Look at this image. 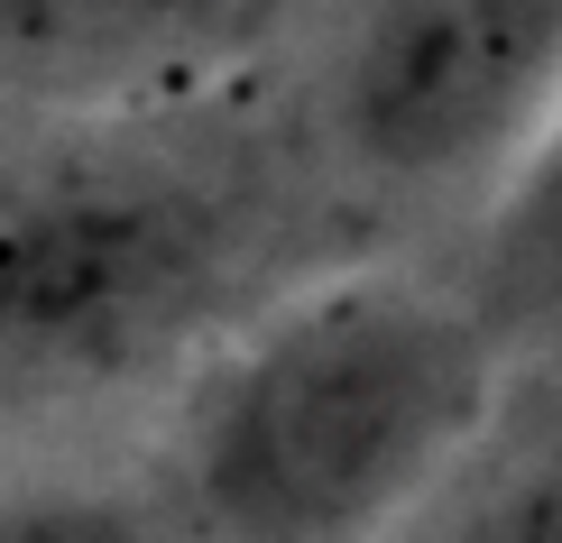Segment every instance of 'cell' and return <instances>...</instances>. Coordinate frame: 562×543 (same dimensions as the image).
Returning <instances> with one entry per match:
<instances>
[{"label":"cell","mask_w":562,"mask_h":543,"mask_svg":"<svg viewBox=\"0 0 562 543\" xmlns=\"http://www.w3.org/2000/svg\"><path fill=\"white\" fill-rule=\"evenodd\" d=\"M507 332L471 286L350 268L240 323L176 433L184 543H396L498 406Z\"/></svg>","instance_id":"1"},{"label":"cell","mask_w":562,"mask_h":543,"mask_svg":"<svg viewBox=\"0 0 562 543\" xmlns=\"http://www.w3.org/2000/svg\"><path fill=\"white\" fill-rule=\"evenodd\" d=\"M194 121L0 111V415L130 387L249 295L268 194Z\"/></svg>","instance_id":"2"},{"label":"cell","mask_w":562,"mask_h":543,"mask_svg":"<svg viewBox=\"0 0 562 543\" xmlns=\"http://www.w3.org/2000/svg\"><path fill=\"white\" fill-rule=\"evenodd\" d=\"M562 111V0H350L333 138L379 184L517 176Z\"/></svg>","instance_id":"3"},{"label":"cell","mask_w":562,"mask_h":543,"mask_svg":"<svg viewBox=\"0 0 562 543\" xmlns=\"http://www.w3.org/2000/svg\"><path fill=\"white\" fill-rule=\"evenodd\" d=\"M304 0H0V111L157 121L203 111Z\"/></svg>","instance_id":"4"},{"label":"cell","mask_w":562,"mask_h":543,"mask_svg":"<svg viewBox=\"0 0 562 543\" xmlns=\"http://www.w3.org/2000/svg\"><path fill=\"white\" fill-rule=\"evenodd\" d=\"M471 304L507 341L562 323V111L544 121V138L526 148V167L507 176L498 212H488V240H480V268H471Z\"/></svg>","instance_id":"5"},{"label":"cell","mask_w":562,"mask_h":543,"mask_svg":"<svg viewBox=\"0 0 562 543\" xmlns=\"http://www.w3.org/2000/svg\"><path fill=\"white\" fill-rule=\"evenodd\" d=\"M415 543H562V433L480 479L452 516H434Z\"/></svg>","instance_id":"6"},{"label":"cell","mask_w":562,"mask_h":543,"mask_svg":"<svg viewBox=\"0 0 562 543\" xmlns=\"http://www.w3.org/2000/svg\"><path fill=\"white\" fill-rule=\"evenodd\" d=\"M0 543H184V525L167 507L102 498V488H10Z\"/></svg>","instance_id":"7"}]
</instances>
